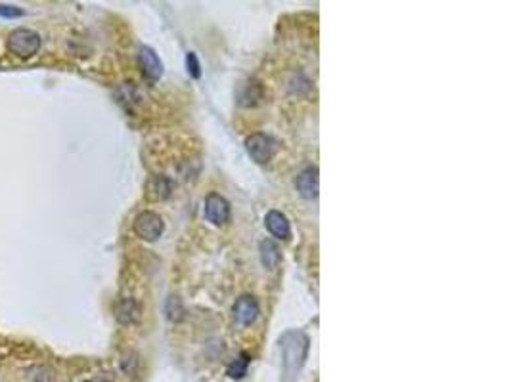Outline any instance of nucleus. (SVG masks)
<instances>
[{
	"mask_svg": "<svg viewBox=\"0 0 511 382\" xmlns=\"http://www.w3.org/2000/svg\"><path fill=\"white\" fill-rule=\"evenodd\" d=\"M232 312H234L236 322L246 327L259 317V302L251 295H243L236 300Z\"/></svg>",
	"mask_w": 511,
	"mask_h": 382,
	"instance_id": "0eeeda50",
	"label": "nucleus"
},
{
	"mask_svg": "<svg viewBox=\"0 0 511 382\" xmlns=\"http://www.w3.org/2000/svg\"><path fill=\"white\" fill-rule=\"evenodd\" d=\"M115 317L121 325H135L140 319V304L135 298H121L115 306Z\"/></svg>",
	"mask_w": 511,
	"mask_h": 382,
	"instance_id": "9b49d317",
	"label": "nucleus"
},
{
	"mask_svg": "<svg viewBox=\"0 0 511 382\" xmlns=\"http://www.w3.org/2000/svg\"><path fill=\"white\" fill-rule=\"evenodd\" d=\"M280 249H278V245L270 239H265V241L260 243V262H263V266L268 267V270H274L278 267L280 264Z\"/></svg>",
	"mask_w": 511,
	"mask_h": 382,
	"instance_id": "f8f14e48",
	"label": "nucleus"
},
{
	"mask_svg": "<svg viewBox=\"0 0 511 382\" xmlns=\"http://www.w3.org/2000/svg\"><path fill=\"white\" fill-rule=\"evenodd\" d=\"M280 346L283 354V367L290 375H295L308 356V336L301 331H288L280 339Z\"/></svg>",
	"mask_w": 511,
	"mask_h": 382,
	"instance_id": "f257e3e1",
	"label": "nucleus"
},
{
	"mask_svg": "<svg viewBox=\"0 0 511 382\" xmlns=\"http://www.w3.org/2000/svg\"><path fill=\"white\" fill-rule=\"evenodd\" d=\"M138 365V359H136V354L129 352V354H125L123 359H121V367H123L125 373H129V375H132L135 373V367Z\"/></svg>",
	"mask_w": 511,
	"mask_h": 382,
	"instance_id": "f3484780",
	"label": "nucleus"
},
{
	"mask_svg": "<svg viewBox=\"0 0 511 382\" xmlns=\"http://www.w3.org/2000/svg\"><path fill=\"white\" fill-rule=\"evenodd\" d=\"M246 149L255 163L266 164L272 159V153H274V142L266 134L255 132L246 140Z\"/></svg>",
	"mask_w": 511,
	"mask_h": 382,
	"instance_id": "20e7f679",
	"label": "nucleus"
},
{
	"mask_svg": "<svg viewBox=\"0 0 511 382\" xmlns=\"http://www.w3.org/2000/svg\"><path fill=\"white\" fill-rule=\"evenodd\" d=\"M27 382H58L56 371L50 365H33L25 371Z\"/></svg>",
	"mask_w": 511,
	"mask_h": 382,
	"instance_id": "ddd939ff",
	"label": "nucleus"
},
{
	"mask_svg": "<svg viewBox=\"0 0 511 382\" xmlns=\"http://www.w3.org/2000/svg\"><path fill=\"white\" fill-rule=\"evenodd\" d=\"M295 188L302 199H316L318 197V188H320L318 169L316 166H307L305 170H301L295 178Z\"/></svg>",
	"mask_w": 511,
	"mask_h": 382,
	"instance_id": "423d86ee",
	"label": "nucleus"
},
{
	"mask_svg": "<svg viewBox=\"0 0 511 382\" xmlns=\"http://www.w3.org/2000/svg\"><path fill=\"white\" fill-rule=\"evenodd\" d=\"M265 226L266 230L270 231L272 235L276 237V239H282V241H288L291 237V224L288 216L280 211H270V213L266 214L265 218Z\"/></svg>",
	"mask_w": 511,
	"mask_h": 382,
	"instance_id": "9d476101",
	"label": "nucleus"
},
{
	"mask_svg": "<svg viewBox=\"0 0 511 382\" xmlns=\"http://www.w3.org/2000/svg\"><path fill=\"white\" fill-rule=\"evenodd\" d=\"M135 233L144 241H157L161 235H163V230H165V222L161 218L159 214L154 213V211H142L138 216L135 218Z\"/></svg>",
	"mask_w": 511,
	"mask_h": 382,
	"instance_id": "7ed1b4c3",
	"label": "nucleus"
},
{
	"mask_svg": "<svg viewBox=\"0 0 511 382\" xmlns=\"http://www.w3.org/2000/svg\"><path fill=\"white\" fill-rule=\"evenodd\" d=\"M23 14H25L23 8L12 6V4H0V18L14 19V18H21Z\"/></svg>",
	"mask_w": 511,
	"mask_h": 382,
	"instance_id": "dca6fc26",
	"label": "nucleus"
},
{
	"mask_svg": "<svg viewBox=\"0 0 511 382\" xmlns=\"http://www.w3.org/2000/svg\"><path fill=\"white\" fill-rule=\"evenodd\" d=\"M138 63H140V69L144 77L148 80H159L161 75H163V63H161L159 55L155 54L154 50L148 48V46H142L140 52H138Z\"/></svg>",
	"mask_w": 511,
	"mask_h": 382,
	"instance_id": "6e6552de",
	"label": "nucleus"
},
{
	"mask_svg": "<svg viewBox=\"0 0 511 382\" xmlns=\"http://www.w3.org/2000/svg\"><path fill=\"white\" fill-rule=\"evenodd\" d=\"M43 46V38L37 31L19 27L12 31L6 38V48L10 54L18 55L21 60H29L33 55L38 54V50Z\"/></svg>",
	"mask_w": 511,
	"mask_h": 382,
	"instance_id": "f03ea898",
	"label": "nucleus"
},
{
	"mask_svg": "<svg viewBox=\"0 0 511 382\" xmlns=\"http://www.w3.org/2000/svg\"><path fill=\"white\" fill-rule=\"evenodd\" d=\"M173 180L163 174L149 176L146 182V197L149 201H165L173 193Z\"/></svg>",
	"mask_w": 511,
	"mask_h": 382,
	"instance_id": "1a4fd4ad",
	"label": "nucleus"
},
{
	"mask_svg": "<svg viewBox=\"0 0 511 382\" xmlns=\"http://www.w3.org/2000/svg\"><path fill=\"white\" fill-rule=\"evenodd\" d=\"M205 218L211 224L222 226L230 220V203L222 195L211 193L205 201Z\"/></svg>",
	"mask_w": 511,
	"mask_h": 382,
	"instance_id": "39448f33",
	"label": "nucleus"
},
{
	"mask_svg": "<svg viewBox=\"0 0 511 382\" xmlns=\"http://www.w3.org/2000/svg\"><path fill=\"white\" fill-rule=\"evenodd\" d=\"M87 382H115V381H113V378L107 375H96V376H93V378H88Z\"/></svg>",
	"mask_w": 511,
	"mask_h": 382,
	"instance_id": "a211bd4d",
	"label": "nucleus"
},
{
	"mask_svg": "<svg viewBox=\"0 0 511 382\" xmlns=\"http://www.w3.org/2000/svg\"><path fill=\"white\" fill-rule=\"evenodd\" d=\"M186 67H188V75L191 79H199L201 77V65H199V60L194 52H188L186 54Z\"/></svg>",
	"mask_w": 511,
	"mask_h": 382,
	"instance_id": "2eb2a0df",
	"label": "nucleus"
},
{
	"mask_svg": "<svg viewBox=\"0 0 511 382\" xmlns=\"http://www.w3.org/2000/svg\"><path fill=\"white\" fill-rule=\"evenodd\" d=\"M247 365H249V358H247L246 354H241V358L236 359L234 364L228 367V375L232 378H241L247 373Z\"/></svg>",
	"mask_w": 511,
	"mask_h": 382,
	"instance_id": "4468645a",
	"label": "nucleus"
}]
</instances>
